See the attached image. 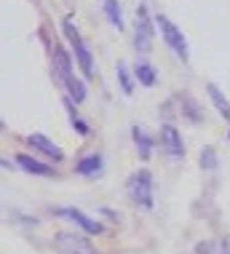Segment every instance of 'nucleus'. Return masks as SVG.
<instances>
[{
	"label": "nucleus",
	"mask_w": 230,
	"mask_h": 254,
	"mask_svg": "<svg viewBox=\"0 0 230 254\" xmlns=\"http://www.w3.org/2000/svg\"><path fill=\"white\" fill-rule=\"evenodd\" d=\"M196 107H198V105H196L190 97H182V113H185L190 121H201V113H198Z\"/></svg>",
	"instance_id": "19"
},
{
	"label": "nucleus",
	"mask_w": 230,
	"mask_h": 254,
	"mask_svg": "<svg viewBox=\"0 0 230 254\" xmlns=\"http://www.w3.org/2000/svg\"><path fill=\"white\" fill-rule=\"evenodd\" d=\"M161 145L169 150V155H174V158L185 155V142H182V136H179V131L171 126V123H163L161 126Z\"/></svg>",
	"instance_id": "7"
},
{
	"label": "nucleus",
	"mask_w": 230,
	"mask_h": 254,
	"mask_svg": "<svg viewBox=\"0 0 230 254\" xmlns=\"http://www.w3.org/2000/svg\"><path fill=\"white\" fill-rule=\"evenodd\" d=\"M115 72H118V80H121L123 94H126V97H131V91H134V83H131V78H129L126 67H123V64H118V67H115Z\"/></svg>",
	"instance_id": "17"
},
{
	"label": "nucleus",
	"mask_w": 230,
	"mask_h": 254,
	"mask_svg": "<svg viewBox=\"0 0 230 254\" xmlns=\"http://www.w3.org/2000/svg\"><path fill=\"white\" fill-rule=\"evenodd\" d=\"M155 24H158V30H161L163 40L169 43V49L177 54V57H182V62L190 59V51H187V40H185L182 32L177 30V24H174L169 16H163V13H158V16H155Z\"/></svg>",
	"instance_id": "3"
},
{
	"label": "nucleus",
	"mask_w": 230,
	"mask_h": 254,
	"mask_svg": "<svg viewBox=\"0 0 230 254\" xmlns=\"http://www.w3.org/2000/svg\"><path fill=\"white\" fill-rule=\"evenodd\" d=\"M70 123H73V128H75V131H78L80 136H88V126H86V123H83L80 118H73Z\"/></svg>",
	"instance_id": "20"
},
{
	"label": "nucleus",
	"mask_w": 230,
	"mask_h": 254,
	"mask_svg": "<svg viewBox=\"0 0 230 254\" xmlns=\"http://www.w3.org/2000/svg\"><path fill=\"white\" fill-rule=\"evenodd\" d=\"M54 249L59 254H99L94 249V244L86 236H78V233H57L54 236Z\"/></svg>",
	"instance_id": "4"
},
{
	"label": "nucleus",
	"mask_w": 230,
	"mask_h": 254,
	"mask_svg": "<svg viewBox=\"0 0 230 254\" xmlns=\"http://www.w3.org/2000/svg\"><path fill=\"white\" fill-rule=\"evenodd\" d=\"M134 49L148 54L153 49V22H150V13L145 5L137 8V24H134Z\"/></svg>",
	"instance_id": "5"
},
{
	"label": "nucleus",
	"mask_w": 230,
	"mask_h": 254,
	"mask_svg": "<svg viewBox=\"0 0 230 254\" xmlns=\"http://www.w3.org/2000/svg\"><path fill=\"white\" fill-rule=\"evenodd\" d=\"M206 91H209V97H212V102L217 105V113L222 115V118H230V102L220 94V88L214 86V83H209V86H206Z\"/></svg>",
	"instance_id": "14"
},
{
	"label": "nucleus",
	"mask_w": 230,
	"mask_h": 254,
	"mask_svg": "<svg viewBox=\"0 0 230 254\" xmlns=\"http://www.w3.org/2000/svg\"><path fill=\"white\" fill-rule=\"evenodd\" d=\"M201 166H204V171H217V155H214L212 147H204V153H201Z\"/></svg>",
	"instance_id": "18"
},
{
	"label": "nucleus",
	"mask_w": 230,
	"mask_h": 254,
	"mask_svg": "<svg viewBox=\"0 0 230 254\" xmlns=\"http://www.w3.org/2000/svg\"><path fill=\"white\" fill-rule=\"evenodd\" d=\"M104 3V13H107L110 24L115 27V30H123V11L121 5H118V0H102Z\"/></svg>",
	"instance_id": "13"
},
{
	"label": "nucleus",
	"mask_w": 230,
	"mask_h": 254,
	"mask_svg": "<svg viewBox=\"0 0 230 254\" xmlns=\"http://www.w3.org/2000/svg\"><path fill=\"white\" fill-rule=\"evenodd\" d=\"M137 80H139V86H155V70H153V67L148 64V62H139L137 64Z\"/></svg>",
	"instance_id": "15"
},
{
	"label": "nucleus",
	"mask_w": 230,
	"mask_h": 254,
	"mask_svg": "<svg viewBox=\"0 0 230 254\" xmlns=\"http://www.w3.org/2000/svg\"><path fill=\"white\" fill-rule=\"evenodd\" d=\"M54 75H57L62 83H67L73 78V59H70V54L62 46L54 49Z\"/></svg>",
	"instance_id": "9"
},
{
	"label": "nucleus",
	"mask_w": 230,
	"mask_h": 254,
	"mask_svg": "<svg viewBox=\"0 0 230 254\" xmlns=\"http://www.w3.org/2000/svg\"><path fill=\"white\" fill-rule=\"evenodd\" d=\"M99 169H102V158L99 155H88V158H83V161H78V166H75V171L83 174V177L99 174Z\"/></svg>",
	"instance_id": "12"
},
{
	"label": "nucleus",
	"mask_w": 230,
	"mask_h": 254,
	"mask_svg": "<svg viewBox=\"0 0 230 254\" xmlns=\"http://www.w3.org/2000/svg\"><path fill=\"white\" fill-rule=\"evenodd\" d=\"M131 139H134V145H137V153H139V155H142V158H150V153H153V139H150V136L145 134L139 126L131 128Z\"/></svg>",
	"instance_id": "11"
},
{
	"label": "nucleus",
	"mask_w": 230,
	"mask_h": 254,
	"mask_svg": "<svg viewBox=\"0 0 230 254\" xmlns=\"http://www.w3.org/2000/svg\"><path fill=\"white\" fill-rule=\"evenodd\" d=\"M57 217H65V219H70V222H75L78 228H83L88 233V236H99V233H104V228L96 219H91V217H86L83 211H78V209H57Z\"/></svg>",
	"instance_id": "6"
},
{
	"label": "nucleus",
	"mask_w": 230,
	"mask_h": 254,
	"mask_svg": "<svg viewBox=\"0 0 230 254\" xmlns=\"http://www.w3.org/2000/svg\"><path fill=\"white\" fill-rule=\"evenodd\" d=\"M16 163H19V166H22L24 171L35 174V177H54V169L46 166V163H40V161H35L32 155H19Z\"/></svg>",
	"instance_id": "10"
},
{
	"label": "nucleus",
	"mask_w": 230,
	"mask_h": 254,
	"mask_svg": "<svg viewBox=\"0 0 230 254\" xmlns=\"http://www.w3.org/2000/svg\"><path fill=\"white\" fill-rule=\"evenodd\" d=\"M27 142H30V147L32 150H38V153H43L46 158H54V161H62V150H59V145H54L48 136H43V134H30L27 136Z\"/></svg>",
	"instance_id": "8"
},
{
	"label": "nucleus",
	"mask_w": 230,
	"mask_h": 254,
	"mask_svg": "<svg viewBox=\"0 0 230 254\" xmlns=\"http://www.w3.org/2000/svg\"><path fill=\"white\" fill-rule=\"evenodd\" d=\"M126 193L139 209H153V177H150V171L139 169L137 174H131L126 182Z\"/></svg>",
	"instance_id": "2"
},
{
	"label": "nucleus",
	"mask_w": 230,
	"mask_h": 254,
	"mask_svg": "<svg viewBox=\"0 0 230 254\" xmlns=\"http://www.w3.org/2000/svg\"><path fill=\"white\" fill-rule=\"evenodd\" d=\"M62 32H65V38L70 40V46L75 49V59H78V67L83 70V75H86V78H94V57H91V51H88V46L83 43L80 32L73 27V19H65V22H62Z\"/></svg>",
	"instance_id": "1"
},
{
	"label": "nucleus",
	"mask_w": 230,
	"mask_h": 254,
	"mask_svg": "<svg viewBox=\"0 0 230 254\" xmlns=\"http://www.w3.org/2000/svg\"><path fill=\"white\" fill-rule=\"evenodd\" d=\"M65 88H67L70 99H73L75 105H80V102L86 99V83H83V80H75V78H70L67 83H65Z\"/></svg>",
	"instance_id": "16"
}]
</instances>
